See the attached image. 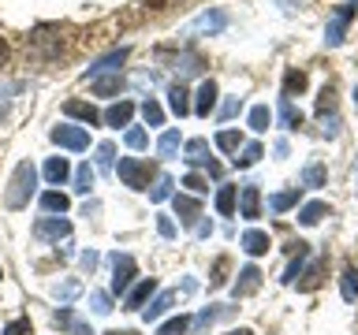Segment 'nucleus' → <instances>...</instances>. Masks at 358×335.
I'll return each instance as SVG.
<instances>
[{
	"label": "nucleus",
	"instance_id": "13",
	"mask_svg": "<svg viewBox=\"0 0 358 335\" xmlns=\"http://www.w3.org/2000/svg\"><path fill=\"white\" fill-rule=\"evenodd\" d=\"M64 112H67L71 119H83L86 127H94V123H101V112H97L94 105H86V100H67Z\"/></svg>",
	"mask_w": 358,
	"mask_h": 335
},
{
	"label": "nucleus",
	"instance_id": "14",
	"mask_svg": "<svg viewBox=\"0 0 358 335\" xmlns=\"http://www.w3.org/2000/svg\"><path fill=\"white\" fill-rule=\"evenodd\" d=\"M153 290H157V279H153V276H150V279H142V283H134V287H131V295H127V306H123V309H142L145 302H150Z\"/></svg>",
	"mask_w": 358,
	"mask_h": 335
},
{
	"label": "nucleus",
	"instance_id": "46",
	"mask_svg": "<svg viewBox=\"0 0 358 335\" xmlns=\"http://www.w3.org/2000/svg\"><path fill=\"white\" fill-rule=\"evenodd\" d=\"M112 156H116V145H112V142H101V145H97V168H112Z\"/></svg>",
	"mask_w": 358,
	"mask_h": 335
},
{
	"label": "nucleus",
	"instance_id": "29",
	"mask_svg": "<svg viewBox=\"0 0 358 335\" xmlns=\"http://www.w3.org/2000/svg\"><path fill=\"white\" fill-rule=\"evenodd\" d=\"M291 205H299V186L295 190H280V194H273V201H268L273 212H287Z\"/></svg>",
	"mask_w": 358,
	"mask_h": 335
},
{
	"label": "nucleus",
	"instance_id": "35",
	"mask_svg": "<svg viewBox=\"0 0 358 335\" xmlns=\"http://www.w3.org/2000/svg\"><path fill=\"white\" fill-rule=\"evenodd\" d=\"M206 153H209V142L206 138H190L187 142V161L190 164H201V161H206Z\"/></svg>",
	"mask_w": 358,
	"mask_h": 335
},
{
	"label": "nucleus",
	"instance_id": "45",
	"mask_svg": "<svg viewBox=\"0 0 358 335\" xmlns=\"http://www.w3.org/2000/svg\"><path fill=\"white\" fill-rule=\"evenodd\" d=\"M123 142H127L131 149H145V142H150V138H145V131H142V127H131L127 134H123Z\"/></svg>",
	"mask_w": 358,
	"mask_h": 335
},
{
	"label": "nucleus",
	"instance_id": "18",
	"mask_svg": "<svg viewBox=\"0 0 358 335\" xmlns=\"http://www.w3.org/2000/svg\"><path fill=\"white\" fill-rule=\"evenodd\" d=\"M306 257H310V246L306 242H295V257H291V265H287V272H284V283H295V279L302 276Z\"/></svg>",
	"mask_w": 358,
	"mask_h": 335
},
{
	"label": "nucleus",
	"instance_id": "47",
	"mask_svg": "<svg viewBox=\"0 0 358 335\" xmlns=\"http://www.w3.org/2000/svg\"><path fill=\"white\" fill-rule=\"evenodd\" d=\"M4 335H30V317H19V320H11Z\"/></svg>",
	"mask_w": 358,
	"mask_h": 335
},
{
	"label": "nucleus",
	"instance_id": "7",
	"mask_svg": "<svg viewBox=\"0 0 358 335\" xmlns=\"http://www.w3.org/2000/svg\"><path fill=\"white\" fill-rule=\"evenodd\" d=\"M52 142L56 145H64V149H75V153H83L86 145H90V134L83 131V127H52Z\"/></svg>",
	"mask_w": 358,
	"mask_h": 335
},
{
	"label": "nucleus",
	"instance_id": "21",
	"mask_svg": "<svg viewBox=\"0 0 358 335\" xmlns=\"http://www.w3.org/2000/svg\"><path fill=\"white\" fill-rule=\"evenodd\" d=\"M172 302H176V295H172V290H161V295H157V298L150 302V306H142L145 320H157L161 313H168V309H172Z\"/></svg>",
	"mask_w": 358,
	"mask_h": 335
},
{
	"label": "nucleus",
	"instance_id": "22",
	"mask_svg": "<svg viewBox=\"0 0 358 335\" xmlns=\"http://www.w3.org/2000/svg\"><path fill=\"white\" fill-rule=\"evenodd\" d=\"M168 105H172L176 116H187V112H190V94H187L183 82H176L172 89H168Z\"/></svg>",
	"mask_w": 358,
	"mask_h": 335
},
{
	"label": "nucleus",
	"instance_id": "19",
	"mask_svg": "<svg viewBox=\"0 0 358 335\" xmlns=\"http://www.w3.org/2000/svg\"><path fill=\"white\" fill-rule=\"evenodd\" d=\"M268 246H273V242H268V234H265V231H246V234H243V250L250 253V257L268 253Z\"/></svg>",
	"mask_w": 358,
	"mask_h": 335
},
{
	"label": "nucleus",
	"instance_id": "33",
	"mask_svg": "<svg viewBox=\"0 0 358 335\" xmlns=\"http://www.w3.org/2000/svg\"><path fill=\"white\" fill-rule=\"evenodd\" d=\"M280 119H284L287 127H302V112H299L295 105H291L287 97H280Z\"/></svg>",
	"mask_w": 358,
	"mask_h": 335
},
{
	"label": "nucleus",
	"instance_id": "48",
	"mask_svg": "<svg viewBox=\"0 0 358 335\" xmlns=\"http://www.w3.org/2000/svg\"><path fill=\"white\" fill-rule=\"evenodd\" d=\"M183 186H190L194 194H206V190H209V183H206V179H201L198 172H190V175L183 179Z\"/></svg>",
	"mask_w": 358,
	"mask_h": 335
},
{
	"label": "nucleus",
	"instance_id": "61",
	"mask_svg": "<svg viewBox=\"0 0 358 335\" xmlns=\"http://www.w3.org/2000/svg\"><path fill=\"white\" fill-rule=\"evenodd\" d=\"M355 183H358V172H355Z\"/></svg>",
	"mask_w": 358,
	"mask_h": 335
},
{
	"label": "nucleus",
	"instance_id": "5",
	"mask_svg": "<svg viewBox=\"0 0 358 335\" xmlns=\"http://www.w3.org/2000/svg\"><path fill=\"white\" fill-rule=\"evenodd\" d=\"M120 179L131 190H150V164L134 161V156H123L120 161Z\"/></svg>",
	"mask_w": 358,
	"mask_h": 335
},
{
	"label": "nucleus",
	"instance_id": "38",
	"mask_svg": "<svg viewBox=\"0 0 358 335\" xmlns=\"http://www.w3.org/2000/svg\"><path fill=\"white\" fill-rule=\"evenodd\" d=\"M187 328H190V317L179 313V317H172L168 324H161V332H157V335H187Z\"/></svg>",
	"mask_w": 358,
	"mask_h": 335
},
{
	"label": "nucleus",
	"instance_id": "1",
	"mask_svg": "<svg viewBox=\"0 0 358 335\" xmlns=\"http://www.w3.org/2000/svg\"><path fill=\"white\" fill-rule=\"evenodd\" d=\"M34 183H38V172H34V164L30 161H22L15 168V175H11V186H8V194H4V205L8 209H22L30 201L34 194Z\"/></svg>",
	"mask_w": 358,
	"mask_h": 335
},
{
	"label": "nucleus",
	"instance_id": "60",
	"mask_svg": "<svg viewBox=\"0 0 358 335\" xmlns=\"http://www.w3.org/2000/svg\"><path fill=\"white\" fill-rule=\"evenodd\" d=\"M0 116H4V105H0Z\"/></svg>",
	"mask_w": 358,
	"mask_h": 335
},
{
	"label": "nucleus",
	"instance_id": "57",
	"mask_svg": "<svg viewBox=\"0 0 358 335\" xmlns=\"http://www.w3.org/2000/svg\"><path fill=\"white\" fill-rule=\"evenodd\" d=\"M8 56H11V49H8V41H4V38H0V67H4V64H8Z\"/></svg>",
	"mask_w": 358,
	"mask_h": 335
},
{
	"label": "nucleus",
	"instance_id": "32",
	"mask_svg": "<svg viewBox=\"0 0 358 335\" xmlns=\"http://www.w3.org/2000/svg\"><path fill=\"white\" fill-rule=\"evenodd\" d=\"M265 156V149L257 142H250V145H243V156H235V168H250V164H257Z\"/></svg>",
	"mask_w": 358,
	"mask_h": 335
},
{
	"label": "nucleus",
	"instance_id": "23",
	"mask_svg": "<svg viewBox=\"0 0 358 335\" xmlns=\"http://www.w3.org/2000/svg\"><path fill=\"white\" fill-rule=\"evenodd\" d=\"M321 216H329V205H324V201H310V205L299 209V223H306V228L321 223Z\"/></svg>",
	"mask_w": 358,
	"mask_h": 335
},
{
	"label": "nucleus",
	"instance_id": "44",
	"mask_svg": "<svg viewBox=\"0 0 358 335\" xmlns=\"http://www.w3.org/2000/svg\"><path fill=\"white\" fill-rule=\"evenodd\" d=\"M217 145H220L224 153H235V149H239V134H235V131H220L217 134Z\"/></svg>",
	"mask_w": 358,
	"mask_h": 335
},
{
	"label": "nucleus",
	"instance_id": "12",
	"mask_svg": "<svg viewBox=\"0 0 358 335\" xmlns=\"http://www.w3.org/2000/svg\"><path fill=\"white\" fill-rule=\"evenodd\" d=\"M198 112V116H209L213 108H217V82L213 78H206V82L198 86V97H194V105H190Z\"/></svg>",
	"mask_w": 358,
	"mask_h": 335
},
{
	"label": "nucleus",
	"instance_id": "24",
	"mask_svg": "<svg viewBox=\"0 0 358 335\" xmlns=\"http://www.w3.org/2000/svg\"><path fill=\"white\" fill-rule=\"evenodd\" d=\"M340 290H343V302H358V268H355V265H347V268H343Z\"/></svg>",
	"mask_w": 358,
	"mask_h": 335
},
{
	"label": "nucleus",
	"instance_id": "2",
	"mask_svg": "<svg viewBox=\"0 0 358 335\" xmlns=\"http://www.w3.org/2000/svg\"><path fill=\"white\" fill-rule=\"evenodd\" d=\"M27 49L38 52V56H56L64 49V27H56V22H45V27H38L27 38Z\"/></svg>",
	"mask_w": 358,
	"mask_h": 335
},
{
	"label": "nucleus",
	"instance_id": "15",
	"mask_svg": "<svg viewBox=\"0 0 358 335\" xmlns=\"http://www.w3.org/2000/svg\"><path fill=\"white\" fill-rule=\"evenodd\" d=\"M131 116H134V105H131V100H120V105H112L101 119H105L108 127H127Z\"/></svg>",
	"mask_w": 358,
	"mask_h": 335
},
{
	"label": "nucleus",
	"instance_id": "3",
	"mask_svg": "<svg viewBox=\"0 0 358 335\" xmlns=\"http://www.w3.org/2000/svg\"><path fill=\"white\" fill-rule=\"evenodd\" d=\"M134 276H138V265H134V257L127 253H116L112 257V295H127Z\"/></svg>",
	"mask_w": 358,
	"mask_h": 335
},
{
	"label": "nucleus",
	"instance_id": "52",
	"mask_svg": "<svg viewBox=\"0 0 358 335\" xmlns=\"http://www.w3.org/2000/svg\"><path fill=\"white\" fill-rule=\"evenodd\" d=\"M157 231H161L164 239H172V234H176V223H172V216H157Z\"/></svg>",
	"mask_w": 358,
	"mask_h": 335
},
{
	"label": "nucleus",
	"instance_id": "59",
	"mask_svg": "<svg viewBox=\"0 0 358 335\" xmlns=\"http://www.w3.org/2000/svg\"><path fill=\"white\" fill-rule=\"evenodd\" d=\"M105 335H134V332H105Z\"/></svg>",
	"mask_w": 358,
	"mask_h": 335
},
{
	"label": "nucleus",
	"instance_id": "27",
	"mask_svg": "<svg viewBox=\"0 0 358 335\" xmlns=\"http://www.w3.org/2000/svg\"><path fill=\"white\" fill-rule=\"evenodd\" d=\"M235 198H239L235 186H220L217 190V212L220 216H235Z\"/></svg>",
	"mask_w": 358,
	"mask_h": 335
},
{
	"label": "nucleus",
	"instance_id": "58",
	"mask_svg": "<svg viewBox=\"0 0 358 335\" xmlns=\"http://www.w3.org/2000/svg\"><path fill=\"white\" fill-rule=\"evenodd\" d=\"M228 335H254L250 328H235V332H228Z\"/></svg>",
	"mask_w": 358,
	"mask_h": 335
},
{
	"label": "nucleus",
	"instance_id": "31",
	"mask_svg": "<svg viewBox=\"0 0 358 335\" xmlns=\"http://www.w3.org/2000/svg\"><path fill=\"white\" fill-rule=\"evenodd\" d=\"M302 186H310V190H317V186H324V164H306V172H302Z\"/></svg>",
	"mask_w": 358,
	"mask_h": 335
},
{
	"label": "nucleus",
	"instance_id": "53",
	"mask_svg": "<svg viewBox=\"0 0 358 335\" xmlns=\"http://www.w3.org/2000/svg\"><path fill=\"white\" fill-rule=\"evenodd\" d=\"M83 268H86V272H94V268H97V253H94V250L83 253Z\"/></svg>",
	"mask_w": 358,
	"mask_h": 335
},
{
	"label": "nucleus",
	"instance_id": "11",
	"mask_svg": "<svg viewBox=\"0 0 358 335\" xmlns=\"http://www.w3.org/2000/svg\"><path fill=\"white\" fill-rule=\"evenodd\" d=\"M172 205H176L179 223H183V228H194L198 216H201V205H198V201H194V198H187V194H176V198H172Z\"/></svg>",
	"mask_w": 358,
	"mask_h": 335
},
{
	"label": "nucleus",
	"instance_id": "26",
	"mask_svg": "<svg viewBox=\"0 0 358 335\" xmlns=\"http://www.w3.org/2000/svg\"><path fill=\"white\" fill-rule=\"evenodd\" d=\"M306 89V71H299V67H291V71L284 75V97L291 100L295 94H302Z\"/></svg>",
	"mask_w": 358,
	"mask_h": 335
},
{
	"label": "nucleus",
	"instance_id": "20",
	"mask_svg": "<svg viewBox=\"0 0 358 335\" xmlns=\"http://www.w3.org/2000/svg\"><path fill=\"white\" fill-rule=\"evenodd\" d=\"M321 276H324V261L317 257L310 268H302V279H295V283H299V290H317L321 287Z\"/></svg>",
	"mask_w": 358,
	"mask_h": 335
},
{
	"label": "nucleus",
	"instance_id": "8",
	"mask_svg": "<svg viewBox=\"0 0 358 335\" xmlns=\"http://www.w3.org/2000/svg\"><path fill=\"white\" fill-rule=\"evenodd\" d=\"M131 56V49H112V52H105L101 60H94L90 64V71H86V78H101V75H112V71H120V64Z\"/></svg>",
	"mask_w": 358,
	"mask_h": 335
},
{
	"label": "nucleus",
	"instance_id": "37",
	"mask_svg": "<svg viewBox=\"0 0 358 335\" xmlns=\"http://www.w3.org/2000/svg\"><path fill=\"white\" fill-rule=\"evenodd\" d=\"M176 149H179V131H164L161 142H157V153H161V156H176Z\"/></svg>",
	"mask_w": 358,
	"mask_h": 335
},
{
	"label": "nucleus",
	"instance_id": "56",
	"mask_svg": "<svg viewBox=\"0 0 358 335\" xmlns=\"http://www.w3.org/2000/svg\"><path fill=\"white\" fill-rule=\"evenodd\" d=\"M235 112H239V100H228V105H224V108H220V116H224V119H231V116H235Z\"/></svg>",
	"mask_w": 358,
	"mask_h": 335
},
{
	"label": "nucleus",
	"instance_id": "4",
	"mask_svg": "<svg viewBox=\"0 0 358 335\" xmlns=\"http://www.w3.org/2000/svg\"><path fill=\"white\" fill-rule=\"evenodd\" d=\"M351 19H355V4H340L329 15V27H324V41H329V49H336V45L343 41V34L347 27H351Z\"/></svg>",
	"mask_w": 358,
	"mask_h": 335
},
{
	"label": "nucleus",
	"instance_id": "10",
	"mask_svg": "<svg viewBox=\"0 0 358 335\" xmlns=\"http://www.w3.org/2000/svg\"><path fill=\"white\" fill-rule=\"evenodd\" d=\"M257 287H262V268H257V265H246L243 272H239V279H235L231 295H235V298H246V295H254Z\"/></svg>",
	"mask_w": 358,
	"mask_h": 335
},
{
	"label": "nucleus",
	"instance_id": "25",
	"mask_svg": "<svg viewBox=\"0 0 358 335\" xmlns=\"http://www.w3.org/2000/svg\"><path fill=\"white\" fill-rule=\"evenodd\" d=\"M201 67H206V60H201L198 52H179V56H176V71H179V75H198Z\"/></svg>",
	"mask_w": 358,
	"mask_h": 335
},
{
	"label": "nucleus",
	"instance_id": "9",
	"mask_svg": "<svg viewBox=\"0 0 358 335\" xmlns=\"http://www.w3.org/2000/svg\"><path fill=\"white\" fill-rule=\"evenodd\" d=\"M235 201H239V216L243 220H257V216H262V190H257L254 183H246Z\"/></svg>",
	"mask_w": 358,
	"mask_h": 335
},
{
	"label": "nucleus",
	"instance_id": "42",
	"mask_svg": "<svg viewBox=\"0 0 358 335\" xmlns=\"http://www.w3.org/2000/svg\"><path fill=\"white\" fill-rule=\"evenodd\" d=\"M150 198H153V201H164V198H172V179H168V175H157V186L150 190Z\"/></svg>",
	"mask_w": 358,
	"mask_h": 335
},
{
	"label": "nucleus",
	"instance_id": "43",
	"mask_svg": "<svg viewBox=\"0 0 358 335\" xmlns=\"http://www.w3.org/2000/svg\"><path fill=\"white\" fill-rule=\"evenodd\" d=\"M224 313H231V306H220V309H201L194 324H198V328H209V324L217 320V317H224Z\"/></svg>",
	"mask_w": 358,
	"mask_h": 335
},
{
	"label": "nucleus",
	"instance_id": "62",
	"mask_svg": "<svg viewBox=\"0 0 358 335\" xmlns=\"http://www.w3.org/2000/svg\"><path fill=\"white\" fill-rule=\"evenodd\" d=\"M0 279H4V272H0Z\"/></svg>",
	"mask_w": 358,
	"mask_h": 335
},
{
	"label": "nucleus",
	"instance_id": "49",
	"mask_svg": "<svg viewBox=\"0 0 358 335\" xmlns=\"http://www.w3.org/2000/svg\"><path fill=\"white\" fill-rule=\"evenodd\" d=\"M78 290H83V287H78V283H75V279H71V283H64V287H56V298H60V302H71V298H78Z\"/></svg>",
	"mask_w": 358,
	"mask_h": 335
},
{
	"label": "nucleus",
	"instance_id": "54",
	"mask_svg": "<svg viewBox=\"0 0 358 335\" xmlns=\"http://www.w3.org/2000/svg\"><path fill=\"white\" fill-rule=\"evenodd\" d=\"M71 335H94V328L83 324V320H71Z\"/></svg>",
	"mask_w": 358,
	"mask_h": 335
},
{
	"label": "nucleus",
	"instance_id": "50",
	"mask_svg": "<svg viewBox=\"0 0 358 335\" xmlns=\"http://www.w3.org/2000/svg\"><path fill=\"white\" fill-rule=\"evenodd\" d=\"M90 302H94L97 313H108V309H112V295H105V290H97V295L90 298Z\"/></svg>",
	"mask_w": 358,
	"mask_h": 335
},
{
	"label": "nucleus",
	"instance_id": "28",
	"mask_svg": "<svg viewBox=\"0 0 358 335\" xmlns=\"http://www.w3.org/2000/svg\"><path fill=\"white\" fill-rule=\"evenodd\" d=\"M67 205H71V201H67V194H60V190H45L41 194V209L45 212H67Z\"/></svg>",
	"mask_w": 358,
	"mask_h": 335
},
{
	"label": "nucleus",
	"instance_id": "40",
	"mask_svg": "<svg viewBox=\"0 0 358 335\" xmlns=\"http://www.w3.org/2000/svg\"><path fill=\"white\" fill-rule=\"evenodd\" d=\"M228 257H217V261H213V276H209V283L213 287H224V283H228Z\"/></svg>",
	"mask_w": 358,
	"mask_h": 335
},
{
	"label": "nucleus",
	"instance_id": "30",
	"mask_svg": "<svg viewBox=\"0 0 358 335\" xmlns=\"http://www.w3.org/2000/svg\"><path fill=\"white\" fill-rule=\"evenodd\" d=\"M120 75H101V78H94V94L97 97H112V94H120Z\"/></svg>",
	"mask_w": 358,
	"mask_h": 335
},
{
	"label": "nucleus",
	"instance_id": "41",
	"mask_svg": "<svg viewBox=\"0 0 358 335\" xmlns=\"http://www.w3.org/2000/svg\"><path fill=\"white\" fill-rule=\"evenodd\" d=\"M90 186H94V168L83 164V168L75 172V190H78V194H90Z\"/></svg>",
	"mask_w": 358,
	"mask_h": 335
},
{
	"label": "nucleus",
	"instance_id": "55",
	"mask_svg": "<svg viewBox=\"0 0 358 335\" xmlns=\"http://www.w3.org/2000/svg\"><path fill=\"white\" fill-rule=\"evenodd\" d=\"M336 134H340V119H329L324 123V138H336Z\"/></svg>",
	"mask_w": 358,
	"mask_h": 335
},
{
	"label": "nucleus",
	"instance_id": "36",
	"mask_svg": "<svg viewBox=\"0 0 358 335\" xmlns=\"http://www.w3.org/2000/svg\"><path fill=\"white\" fill-rule=\"evenodd\" d=\"M313 112H317L321 119L329 116V112H336V89H332V86H324V89H321V97H317V108H313Z\"/></svg>",
	"mask_w": 358,
	"mask_h": 335
},
{
	"label": "nucleus",
	"instance_id": "39",
	"mask_svg": "<svg viewBox=\"0 0 358 335\" xmlns=\"http://www.w3.org/2000/svg\"><path fill=\"white\" fill-rule=\"evenodd\" d=\"M142 119L150 123V127H161V123H164V108L157 105V100H145V105H142Z\"/></svg>",
	"mask_w": 358,
	"mask_h": 335
},
{
	"label": "nucleus",
	"instance_id": "16",
	"mask_svg": "<svg viewBox=\"0 0 358 335\" xmlns=\"http://www.w3.org/2000/svg\"><path fill=\"white\" fill-rule=\"evenodd\" d=\"M67 175H71V164H67L64 156H49V161H45V179H49L52 186H60Z\"/></svg>",
	"mask_w": 358,
	"mask_h": 335
},
{
	"label": "nucleus",
	"instance_id": "51",
	"mask_svg": "<svg viewBox=\"0 0 358 335\" xmlns=\"http://www.w3.org/2000/svg\"><path fill=\"white\" fill-rule=\"evenodd\" d=\"M71 320H75L71 309H56V313H52V324H56V328H71Z\"/></svg>",
	"mask_w": 358,
	"mask_h": 335
},
{
	"label": "nucleus",
	"instance_id": "34",
	"mask_svg": "<svg viewBox=\"0 0 358 335\" xmlns=\"http://www.w3.org/2000/svg\"><path fill=\"white\" fill-rule=\"evenodd\" d=\"M268 119H273L268 105H254L250 108V131H268Z\"/></svg>",
	"mask_w": 358,
	"mask_h": 335
},
{
	"label": "nucleus",
	"instance_id": "6",
	"mask_svg": "<svg viewBox=\"0 0 358 335\" xmlns=\"http://www.w3.org/2000/svg\"><path fill=\"white\" fill-rule=\"evenodd\" d=\"M67 234H71V223L60 220V216H41L34 223V239H41V242H60Z\"/></svg>",
	"mask_w": 358,
	"mask_h": 335
},
{
	"label": "nucleus",
	"instance_id": "17",
	"mask_svg": "<svg viewBox=\"0 0 358 335\" xmlns=\"http://www.w3.org/2000/svg\"><path fill=\"white\" fill-rule=\"evenodd\" d=\"M228 27V11H206V15H198L194 19V27L190 30H209V34H217Z\"/></svg>",
	"mask_w": 358,
	"mask_h": 335
}]
</instances>
